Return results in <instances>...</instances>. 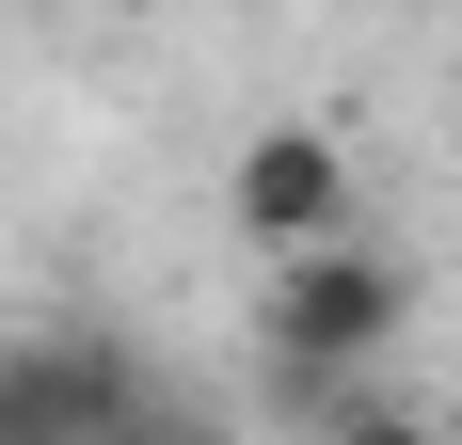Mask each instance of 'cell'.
<instances>
[{
    "label": "cell",
    "mask_w": 462,
    "mask_h": 445,
    "mask_svg": "<svg viewBox=\"0 0 462 445\" xmlns=\"http://www.w3.org/2000/svg\"><path fill=\"white\" fill-rule=\"evenodd\" d=\"M224 222L255 239V255L335 239V222H351V143H335V128H255V143L224 159Z\"/></svg>",
    "instance_id": "3"
},
{
    "label": "cell",
    "mask_w": 462,
    "mask_h": 445,
    "mask_svg": "<svg viewBox=\"0 0 462 445\" xmlns=\"http://www.w3.org/2000/svg\"><path fill=\"white\" fill-rule=\"evenodd\" d=\"M128 413H143V366L112 334H80V318L0 350V445H112Z\"/></svg>",
    "instance_id": "2"
},
{
    "label": "cell",
    "mask_w": 462,
    "mask_h": 445,
    "mask_svg": "<svg viewBox=\"0 0 462 445\" xmlns=\"http://www.w3.org/2000/svg\"><path fill=\"white\" fill-rule=\"evenodd\" d=\"M415 334V255H383V239H287L272 255V303H255V350L287 366V382H351V366H383Z\"/></svg>",
    "instance_id": "1"
}]
</instances>
